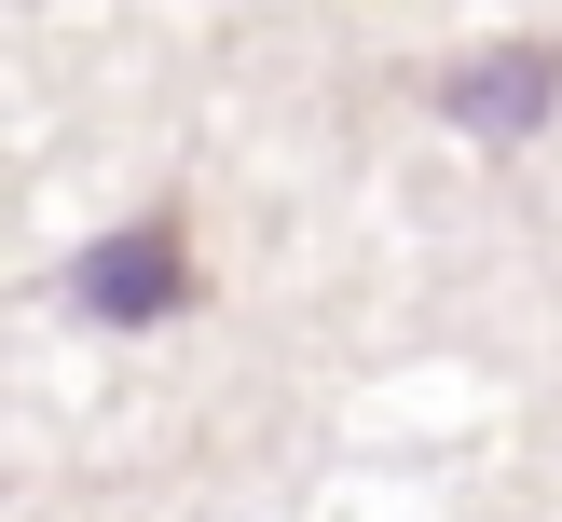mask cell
<instances>
[{"mask_svg": "<svg viewBox=\"0 0 562 522\" xmlns=\"http://www.w3.org/2000/svg\"><path fill=\"white\" fill-rule=\"evenodd\" d=\"M69 302H82L97 330H165V316L192 302V207H179V192H151L124 234L69 247Z\"/></svg>", "mask_w": 562, "mask_h": 522, "instance_id": "6da1fadb", "label": "cell"}, {"mask_svg": "<svg viewBox=\"0 0 562 522\" xmlns=\"http://www.w3.org/2000/svg\"><path fill=\"white\" fill-rule=\"evenodd\" d=\"M412 97H426L453 137H481V152H521V137L549 124V97H562V42H494V55H453V69H426Z\"/></svg>", "mask_w": 562, "mask_h": 522, "instance_id": "7a4b0ae2", "label": "cell"}]
</instances>
